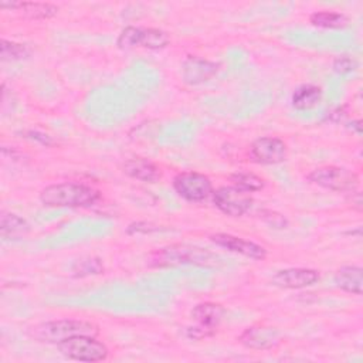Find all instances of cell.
<instances>
[{"mask_svg": "<svg viewBox=\"0 0 363 363\" xmlns=\"http://www.w3.org/2000/svg\"><path fill=\"white\" fill-rule=\"evenodd\" d=\"M30 231V224L16 213L1 211L0 214V234L3 238L17 240Z\"/></svg>", "mask_w": 363, "mask_h": 363, "instance_id": "obj_16", "label": "cell"}, {"mask_svg": "<svg viewBox=\"0 0 363 363\" xmlns=\"http://www.w3.org/2000/svg\"><path fill=\"white\" fill-rule=\"evenodd\" d=\"M224 315H225V309L216 302H201L196 305L191 311V318L199 325L214 328V329H217V326L221 323V320L224 319Z\"/></svg>", "mask_w": 363, "mask_h": 363, "instance_id": "obj_15", "label": "cell"}, {"mask_svg": "<svg viewBox=\"0 0 363 363\" xmlns=\"http://www.w3.org/2000/svg\"><path fill=\"white\" fill-rule=\"evenodd\" d=\"M123 172L136 180L153 183L162 177L160 167L145 157H130L123 163Z\"/></svg>", "mask_w": 363, "mask_h": 363, "instance_id": "obj_13", "label": "cell"}, {"mask_svg": "<svg viewBox=\"0 0 363 363\" xmlns=\"http://www.w3.org/2000/svg\"><path fill=\"white\" fill-rule=\"evenodd\" d=\"M213 201L221 213L230 217L244 216L252 204L251 196L234 186L218 187L213 191Z\"/></svg>", "mask_w": 363, "mask_h": 363, "instance_id": "obj_7", "label": "cell"}, {"mask_svg": "<svg viewBox=\"0 0 363 363\" xmlns=\"http://www.w3.org/2000/svg\"><path fill=\"white\" fill-rule=\"evenodd\" d=\"M230 182L233 183L234 187H237L245 193L259 191L265 186L264 179H261L259 176H257L251 172H235L230 176Z\"/></svg>", "mask_w": 363, "mask_h": 363, "instance_id": "obj_21", "label": "cell"}, {"mask_svg": "<svg viewBox=\"0 0 363 363\" xmlns=\"http://www.w3.org/2000/svg\"><path fill=\"white\" fill-rule=\"evenodd\" d=\"M28 55L30 50L26 44L9 41L4 38L0 41V57L3 61H18L27 58Z\"/></svg>", "mask_w": 363, "mask_h": 363, "instance_id": "obj_22", "label": "cell"}, {"mask_svg": "<svg viewBox=\"0 0 363 363\" xmlns=\"http://www.w3.org/2000/svg\"><path fill=\"white\" fill-rule=\"evenodd\" d=\"M72 272L75 277H86V275H98L104 272V265L101 262V259L98 258H86V259H81L78 261L74 268Z\"/></svg>", "mask_w": 363, "mask_h": 363, "instance_id": "obj_23", "label": "cell"}, {"mask_svg": "<svg viewBox=\"0 0 363 363\" xmlns=\"http://www.w3.org/2000/svg\"><path fill=\"white\" fill-rule=\"evenodd\" d=\"M254 162L261 164H277L286 159V143L275 136H261L255 139L250 147Z\"/></svg>", "mask_w": 363, "mask_h": 363, "instance_id": "obj_8", "label": "cell"}, {"mask_svg": "<svg viewBox=\"0 0 363 363\" xmlns=\"http://www.w3.org/2000/svg\"><path fill=\"white\" fill-rule=\"evenodd\" d=\"M40 201L47 207H89L99 199V191L91 186L74 182H62L44 187Z\"/></svg>", "mask_w": 363, "mask_h": 363, "instance_id": "obj_1", "label": "cell"}, {"mask_svg": "<svg viewBox=\"0 0 363 363\" xmlns=\"http://www.w3.org/2000/svg\"><path fill=\"white\" fill-rule=\"evenodd\" d=\"M309 21L322 28H343L349 24V17L337 11H316L311 14Z\"/></svg>", "mask_w": 363, "mask_h": 363, "instance_id": "obj_20", "label": "cell"}, {"mask_svg": "<svg viewBox=\"0 0 363 363\" xmlns=\"http://www.w3.org/2000/svg\"><path fill=\"white\" fill-rule=\"evenodd\" d=\"M17 11H21L30 20H48L58 13V7L52 3L43 1H21Z\"/></svg>", "mask_w": 363, "mask_h": 363, "instance_id": "obj_19", "label": "cell"}, {"mask_svg": "<svg viewBox=\"0 0 363 363\" xmlns=\"http://www.w3.org/2000/svg\"><path fill=\"white\" fill-rule=\"evenodd\" d=\"M150 262L155 267H176V265H199L217 267L220 257L206 248L190 244H172L150 254Z\"/></svg>", "mask_w": 363, "mask_h": 363, "instance_id": "obj_2", "label": "cell"}, {"mask_svg": "<svg viewBox=\"0 0 363 363\" xmlns=\"http://www.w3.org/2000/svg\"><path fill=\"white\" fill-rule=\"evenodd\" d=\"M218 69V64L199 57H189L183 64V78L187 84H201L208 81Z\"/></svg>", "mask_w": 363, "mask_h": 363, "instance_id": "obj_12", "label": "cell"}, {"mask_svg": "<svg viewBox=\"0 0 363 363\" xmlns=\"http://www.w3.org/2000/svg\"><path fill=\"white\" fill-rule=\"evenodd\" d=\"M322 99V89L316 85L306 84L296 88L292 94V106L298 111H308L315 108Z\"/></svg>", "mask_w": 363, "mask_h": 363, "instance_id": "obj_17", "label": "cell"}, {"mask_svg": "<svg viewBox=\"0 0 363 363\" xmlns=\"http://www.w3.org/2000/svg\"><path fill=\"white\" fill-rule=\"evenodd\" d=\"M99 329L96 325L81 320V319H57L41 322L28 329V336L37 342L58 345L65 339L78 335H92L96 336Z\"/></svg>", "mask_w": 363, "mask_h": 363, "instance_id": "obj_3", "label": "cell"}, {"mask_svg": "<svg viewBox=\"0 0 363 363\" xmlns=\"http://www.w3.org/2000/svg\"><path fill=\"white\" fill-rule=\"evenodd\" d=\"M170 43L169 34L160 28H142L138 27L136 33V47H143L149 50H160Z\"/></svg>", "mask_w": 363, "mask_h": 363, "instance_id": "obj_18", "label": "cell"}, {"mask_svg": "<svg viewBox=\"0 0 363 363\" xmlns=\"http://www.w3.org/2000/svg\"><path fill=\"white\" fill-rule=\"evenodd\" d=\"M210 241L218 247H223L235 254H241L247 258L262 261L267 257V250L262 245L250 240H244L241 237H235L233 234L217 233L210 235Z\"/></svg>", "mask_w": 363, "mask_h": 363, "instance_id": "obj_9", "label": "cell"}, {"mask_svg": "<svg viewBox=\"0 0 363 363\" xmlns=\"http://www.w3.org/2000/svg\"><path fill=\"white\" fill-rule=\"evenodd\" d=\"M60 353L78 362H102L108 357V347L92 335H78L57 345Z\"/></svg>", "mask_w": 363, "mask_h": 363, "instance_id": "obj_4", "label": "cell"}, {"mask_svg": "<svg viewBox=\"0 0 363 363\" xmlns=\"http://www.w3.org/2000/svg\"><path fill=\"white\" fill-rule=\"evenodd\" d=\"M261 218L267 224H269L272 228H279L281 230V228H286V225H288V220L277 211L264 210V211H261Z\"/></svg>", "mask_w": 363, "mask_h": 363, "instance_id": "obj_25", "label": "cell"}, {"mask_svg": "<svg viewBox=\"0 0 363 363\" xmlns=\"http://www.w3.org/2000/svg\"><path fill=\"white\" fill-rule=\"evenodd\" d=\"M335 284L345 292L362 295L363 291V269L356 265H345L335 272Z\"/></svg>", "mask_w": 363, "mask_h": 363, "instance_id": "obj_14", "label": "cell"}, {"mask_svg": "<svg viewBox=\"0 0 363 363\" xmlns=\"http://www.w3.org/2000/svg\"><path fill=\"white\" fill-rule=\"evenodd\" d=\"M281 335L277 328L265 325H254L240 335L238 340L245 347L252 350H268L275 347L281 340Z\"/></svg>", "mask_w": 363, "mask_h": 363, "instance_id": "obj_10", "label": "cell"}, {"mask_svg": "<svg viewBox=\"0 0 363 363\" xmlns=\"http://www.w3.org/2000/svg\"><path fill=\"white\" fill-rule=\"evenodd\" d=\"M356 61L349 55H339L333 60V71L337 74H349L356 68Z\"/></svg>", "mask_w": 363, "mask_h": 363, "instance_id": "obj_24", "label": "cell"}, {"mask_svg": "<svg viewBox=\"0 0 363 363\" xmlns=\"http://www.w3.org/2000/svg\"><path fill=\"white\" fill-rule=\"evenodd\" d=\"M214 333H216L214 328H207V326H203V325H199V323H197V326L186 328V336L189 339H193V340H200V339L208 337Z\"/></svg>", "mask_w": 363, "mask_h": 363, "instance_id": "obj_26", "label": "cell"}, {"mask_svg": "<svg viewBox=\"0 0 363 363\" xmlns=\"http://www.w3.org/2000/svg\"><path fill=\"white\" fill-rule=\"evenodd\" d=\"M319 281V272L311 268H286L278 271L272 277V284L279 288L299 289L306 288Z\"/></svg>", "mask_w": 363, "mask_h": 363, "instance_id": "obj_11", "label": "cell"}, {"mask_svg": "<svg viewBox=\"0 0 363 363\" xmlns=\"http://www.w3.org/2000/svg\"><path fill=\"white\" fill-rule=\"evenodd\" d=\"M308 180L332 191L352 193L359 186V176L345 167L320 166L308 174Z\"/></svg>", "mask_w": 363, "mask_h": 363, "instance_id": "obj_5", "label": "cell"}, {"mask_svg": "<svg viewBox=\"0 0 363 363\" xmlns=\"http://www.w3.org/2000/svg\"><path fill=\"white\" fill-rule=\"evenodd\" d=\"M174 191L184 200L199 203L213 194V183L208 176L199 172H182L173 177Z\"/></svg>", "mask_w": 363, "mask_h": 363, "instance_id": "obj_6", "label": "cell"}]
</instances>
